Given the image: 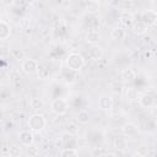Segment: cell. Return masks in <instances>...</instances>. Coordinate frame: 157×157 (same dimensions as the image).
<instances>
[{"mask_svg":"<svg viewBox=\"0 0 157 157\" xmlns=\"http://www.w3.org/2000/svg\"><path fill=\"white\" fill-rule=\"evenodd\" d=\"M86 10L91 15H96L99 11V1L98 0H87L86 1Z\"/></svg>","mask_w":157,"mask_h":157,"instance_id":"20","label":"cell"},{"mask_svg":"<svg viewBox=\"0 0 157 157\" xmlns=\"http://www.w3.org/2000/svg\"><path fill=\"white\" fill-rule=\"evenodd\" d=\"M28 105L33 110H42L44 108V101L39 97H31L29 102H28Z\"/></svg>","mask_w":157,"mask_h":157,"instance_id":"18","label":"cell"},{"mask_svg":"<svg viewBox=\"0 0 157 157\" xmlns=\"http://www.w3.org/2000/svg\"><path fill=\"white\" fill-rule=\"evenodd\" d=\"M137 102L140 107L142 108H151L157 103V98L152 94V91H150V92H144L142 94H140L137 98Z\"/></svg>","mask_w":157,"mask_h":157,"instance_id":"5","label":"cell"},{"mask_svg":"<svg viewBox=\"0 0 157 157\" xmlns=\"http://www.w3.org/2000/svg\"><path fill=\"white\" fill-rule=\"evenodd\" d=\"M27 125H28L29 130H32L33 132H40L47 125V119L40 113H33L28 117Z\"/></svg>","mask_w":157,"mask_h":157,"instance_id":"2","label":"cell"},{"mask_svg":"<svg viewBox=\"0 0 157 157\" xmlns=\"http://www.w3.org/2000/svg\"><path fill=\"white\" fill-rule=\"evenodd\" d=\"M78 129L80 128H78V124L76 121H69L66 125V131L70 134H74V135H76L78 132Z\"/></svg>","mask_w":157,"mask_h":157,"instance_id":"26","label":"cell"},{"mask_svg":"<svg viewBox=\"0 0 157 157\" xmlns=\"http://www.w3.org/2000/svg\"><path fill=\"white\" fill-rule=\"evenodd\" d=\"M64 1H70V0H64Z\"/></svg>","mask_w":157,"mask_h":157,"instance_id":"30","label":"cell"},{"mask_svg":"<svg viewBox=\"0 0 157 157\" xmlns=\"http://www.w3.org/2000/svg\"><path fill=\"white\" fill-rule=\"evenodd\" d=\"M136 71L131 66H125L120 70V78L123 82H131L136 78Z\"/></svg>","mask_w":157,"mask_h":157,"instance_id":"10","label":"cell"},{"mask_svg":"<svg viewBox=\"0 0 157 157\" xmlns=\"http://www.w3.org/2000/svg\"><path fill=\"white\" fill-rule=\"evenodd\" d=\"M112 91L114 93H124V82L120 81H115L112 83Z\"/></svg>","mask_w":157,"mask_h":157,"instance_id":"24","label":"cell"},{"mask_svg":"<svg viewBox=\"0 0 157 157\" xmlns=\"http://www.w3.org/2000/svg\"><path fill=\"white\" fill-rule=\"evenodd\" d=\"M121 132L126 137H132V136H135L137 134V126L134 123H125L121 126Z\"/></svg>","mask_w":157,"mask_h":157,"instance_id":"15","label":"cell"},{"mask_svg":"<svg viewBox=\"0 0 157 157\" xmlns=\"http://www.w3.org/2000/svg\"><path fill=\"white\" fill-rule=\"evenodd\" d=\"M11 54H12V56H13L15 59H18V60H23V59H25V58H23V53H22V52H18L17 49L11 50Z\"/></svg>","mask_w":157,"mask_h":157,"instance_id":"28","label":"cell"},{"mask_svg":"<svg viewBox=\"0 0 157 157\" xmlns=\"http://www.w3.org/2000/svg\"><path fill=\"white\" fill-rule=\"evenodd\" d=\"M99 38H101L99 32H98L97 29H93V28H91L90 31H87L86 34H85V40H86V43H88V44H91V45L97 44V43L99 42Z\"/></svg>","mask_w":157,"mask_h":157,"instance_id":"12","label":"cell"},{"mask_svg":"<svg viewBox=\"0 0 157 157\" xmlns=\"http://www.w3.org/2000/svg\"><path fill=\"white\" fill-rule=\"evenodd\" d=\"M18 141H20V144L22 145V146H31V145H33V142H34V134H33V131L32 130H21L20 132H18Z\"/></svg>","mask_w":157,"mask_h":157,"instance_id":"6","label":"cell"},{"mask_svg":"<svg viewBox=\"0 0 157 157\" xmlns=\"http://www.w3.org/2000/svg\"><path fill=\"white\" fill-rule=\"evenodd\" d=\"M141 21L145 22L148 27L153 26L157 22V11L156 10H145L141 13Z\"/></svg>","mask_w":157,"mask_h":157,"instance_id":"9","label":"cell"},{"mask_svg":"<svg viewBox=\"0 0 157 157\" xmlns=\"http://www.w3.org/2000/svg\"><path fill=\"white\" fill-rule=\"evenodd\" d=\"M38 77L40 78V80H47L48 77H49V74H50V71H49V69L48 67H45L44 65H40L39 64V69H38Z\"/></svg>","mask_w":157,"mask_h":157,"instance_id":"23","label":"cell"},{"mask_svg":"<svg viewBox=\"0 0 157 157\" xmlns=\"http://www.w3.org/2000/svg\"><path fill=\"white\" fill-rule=\"evenodd\" d=\"M90 113L86 110V109H81V110H78L77 112V114H76V121L78 123V124H81V125H86V124H88L90 123Z\"/></svg>","mask_w":157,"mask_h":157,"instance_id":"19","label":"cell"},{"mask_svg":"<svg viewBox=\"0 0 157 157\" xmlns=\"http://www.w3.org/2000/svg\"><path fill=\"white\" fill-rule=\"evenodd\" d=\"M88 56L92 59V60H101L102 56H103V50L98 47V45H91V48L88 49Z\"/></svg>","mask_w":157,"mask_h":157,"instance_id":"17","label":"cell"},{"mask_svg":"<svg viewBox=\"0 0 157 157\" xmlns=\"http://www.w3.org/2000/svg\"><path fill=\"white\" fill-rule=\"evenodd\" d=\"M38 153H39V151H38V148H37L36 146H33V145L27 146V151H26V155H27V156L32 157V156H37Z\"/></svg>","mask_w":157,"mask_h":157,"instance_id":"27","label":"cell"},{"mask_svg":"<svg viewBox=\"0 0 157 157\" xmlns=\"http://www.w3.org/2000/svg\"><path fill=\"white\" fill-rule=\"evenodd\" d=\"M12 32V28L10 26V23H7L5 20L0 21V39L1 40H6L7 38H10Z\"/></svg>","mask_w":157,"mask_h":157,"instance_id":"13","label":"cell"},{"mask_svg":"<svg viewBox=\"0 0 157 157\" xmlns=\"http://www.w3.org/2000/svg\"><path fill=\"white\" fill-rule=\"evenodd\" d=\"M22 155V151L18 146H11L7 148V156L9 157H20Z\"/></svg>","mask_w":157,"mask_h":157,"instance_id":"25","label":"cell"},{"mask_svg":"<svg viewBox=\"0 0 157 157\" xmlns=\"http://www.w3.org/2000/svg\"><path fill=\"white\" fill-rule=\"evenodd\" d=\"M69 107H70V103L64 97H56V98L52 99V102H50V110L54 114H56L58 117L65 115L69 110Z\"/></svg>","mask_w":157,"mask_h":157,"instance_id":"3","label":"cell"},{"mask_svg":"<svg viewBox=\"0 0 157 157\" xmlns=\"http://www.w3.org/2000/svg\"><path fill=\"white\" fill-rule=\"evenodd\" d=\"M61 157H70V156H78V150L75 147H63L59 153Z\"/></svg>","mask_w":157,"mask_h":157,"instance_id":"22","label":"cell"},{"mask_svg":"<svg viewBox=\"0 0 157 157\" xmlns=\"http://www.w3.org/2000/svg\"><path fill=\"white\" fill-rule=\"evenodd\" d=\"M126 37V29L123 26H115L112 31H110V38L113 40L120 42Z\"/></svg>","mask_w":157,"mask_h":157,"instance_id":"11","label":"cell"},{"mask_svg":"<svg viewBox=\"0 0 157 157\" xmlns=\"http://www.w3.org/2000/svg\"><path fill=\"white\" fill-rule=\"evenodd\" d=\"M150 109H151V118L153 120H157V103L153 107H151Z\"/></svg>","mask_w":157,"mask_h":157,"instance_id":"29","label":"cell"},{"mask_svg":"<svg viewBox=\"0 0 157 157\" xmlns=\"http://www.w3.org/2000/svg\"><path fill=\"white\" fill-rule=\"evenodd\" d=\"M131 29H132V32L135 34H139L140 36V34H145L148 31V26L145 22H142L141 20H139V21L135 20V22L131 26Z\"/></svg>","mask_w":157,"mask_h":157,"instance_id":"16","label":"cell"},{"mask_svg":"<svg viewBox=\"0 0 157 157\" xmlns=\"http://www.w3.org/2000/svg\"><path fill=\"white\" fill-rule=\"evenodd\" d=\"M65 66H67L69 69L78 72L85 66V59L80 53H76V52L69 53L65 58Z\"/></svg>","mask_w":157,"mask_h":157,"instance_id":"1","label":"cell"},{"mask_svg":"<svg viewBox=\"0 0 157 157\" xmlns=\"http://www.w3.org/2000/svg\"><path fill=\"white\" fill-rule=\"evenodd\" d=\"M38 69H39V63L34 58H25L21 61V70L26 75H33L38 72Z\"/></svg>","mask_w":157,"mask_h":157,"instance_id":"4","label":"cell"},{"mask_svg":"<svg viewBox=\"0 0 157 157\" xmlns=\"http://www.w3.org/2000/svg\"><path fill=\"white\" fill-rule=\"evenodd\" d=\"M114 101L109 94H102L98 98V108L103 112H109L113 109Z\"/></svg>","mask_w":157,"mask_h":157,"instance_id":"7","label":"cell"},{"mask_svg":"<svg viewBox=\"0 0 157 157\" xmlns=\"http://www.w3.org/2000/svg\"><path fill=\"white\" fill-rule=\"evenodd\" d=\"M124 94H125V98L128 101H135V99L139 98L137 90L134 88V87H126V88H124Z\"/></svg>","mask_w":157,"mask_h":157,"instance_id":"21","label":"cell"},{"mask_svg":"<svg viewBox=\"0 0 157 157\" xmlns=\"http://www.w3.org/2000/svg\"><path fill=\"white\" fill-rule=\"evenodd\" d=\"M113 146L115 150L118 151H125L128 148V139L125 135H119L114 139L113 141Z\"/></svg>","mask_w":157,"mask_h":157,"instance_id":"14","label":"cell"},{"mask_svg":"<svg viewBox=\"0 0 157 157\" xmlns=\"http://www.w3.org/2000/svg\"><path fill=\"white\" fill-rule=\"evenodd\" d=\"M134 22H135V17H134L132 12H130V11H123L120 13V16H119V23L124 28H131V26H132Z\"/></svg>","mask_w":157,"mask_h":157,"instance_id":"8","label":"cell"}]
</instances>
